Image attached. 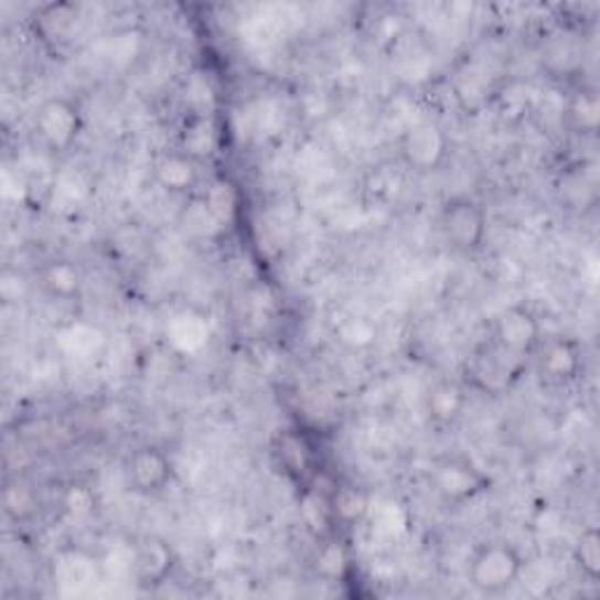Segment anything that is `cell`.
<instances>
[{
	"label": "cell",
	"instance_id": "cell-17",
	"mask_svg": "<svg viewBox=\"0 0 600 600\" xmlns=\"http://www.w3.org/2000/svg\"><path fill=\"white\" fill-rule=\"evenodd\" d=\"M35 19H41V29L54 38V35H68L75 19H78V8L71 3H52L35 12Z\"/></svg>",
	"mask_w": 600,
	"mask_h": 600
},
{
	"label": "cell",
	"instance_id": "cell-4",
	"mask_svg": "<svg viewBox=\"0 0 600 600\" xmlns=\"http://www.w3.org/2000/svg\"><path fill=\"white\" fill-rule=\"evenodd\" d=\"M125 481L131 493L146 497L160 495L174 481V462L160 446H137L125 460Z\"/></svg>",
	"mask_w": 600,
	"mask_h": 600
},
{
	"label": "cell",
	"instance_id": "cell-18",
	"mask_svg": "<svg viewBox=\"0 0 600 600\" xmlns=\"http://www.w3.org/2000/svg\"><path fill=\"white\" fill-rule=\"evenodd\" d=\"M279 458L281 462L287 464V469L291 474L300 476L303 472H308V467H310V450L303 441V437H298L293 435V431H287V435H281L279 437Z\"/></svg>",
	"mask_w": 600,
	"mask_h": 600
},
{
	"label": "cell",
	"instance_id": "cell-5",
	"mask_svg": "<svg viewBox=\"0 0 600 600\" xmlns=\"http://www.w3.org/2000/svg\"><path fill=\"white\" fill-rule=\"evenodd\" d=\"M542 341V324L531 308L510 306L495 317L493 343L510 360L535 354Z\"/></svg>",
	"mask_w": 600,
	"mask_h": 600
},
{
	"label": "cell",
	"instance_id": "cell-15",
	"mask_svg": "<svg viewBox=\"0 0 600 600\" xmlns=\"http://www.w3.org/2000/svg\"><path fill=\"white\" fill-rule=\"evenodd\" d=\"M568 118L577 135H596L600 120V104L593 89L579 92L568 106Z\"/></svg>",
	"mask_w": 600,
	"mask_h": 600
},
{
	"label": "cell",
	"instance_id": "cell-1",
	"mask_svg": "<svg viewBox=\"0 0 600 600\" xmlns=\"http://www.w3.org/2000/svg\"><path fill=\"white\" fill-rule=\"evenodd\" d=\"M523 572V556L506 542H485L469 558L467 577L485 596L510 591Z\"/></svg>",
	"mask_w": 600,
	"mask_h": 600
},
{
	"label": "cell",
	"instance_id": "cell-10",
	"mask_svg": "<svg viewBox=\"0 0 600 600\" xmlns=\"http://www.w3.org/2000/svg\"><path fill=\"white\" fill-rule=\"evenodd\" d=\"M174 566V554L169 549V544L158 539V537H148L141 542V547L137 549L135 558V575L139 579L141 587H158L169 577Z\"/></svg>",
	"mask_w": 600,
	"mask_h": 600
},
{
	"label": "cell",
	"instance_id": "cell-20",
	"mask_svg": "<svg viewBox=\"0 0 600 600\" xmlns=\"http://www.w3.org/2000/svg\"><path fill=\"white\" fill-rule=\"evenodd\" d=\"M92 506H94V497H92V493L87 491V488L73 485L68 497H66V512L71 516H85V514L92 512Z\"/></svg>",
	"mask_w": 600,
	"mask_h": 600
},
{
	"label": "cell",
	"instance_id": "cell-3",
	"mask_svg": "<svg viewBox=\"0 0 600 600\" xmlns=\"http://www.w3.org/2000/svg\"><path fill=\"white\" fill-rule=\"evenodd\" d=\"M33 129L41 143L54 156H62L78 141L83 131V113L66 97H54L35 110Z\"/></svg>",
	"mask_w": 600,
	"mask_h": 600
},
{
	"label": "cell",
	"instance_id": "cell-13",
	"mask_svg": "<svg viewBox=\"0 0 600 600\" xmlns=\"http://www.w3.org/2000/svg\"><path fill=\"white\" fill-rule=\"evenodd\" d=\"M3 512L10 521H29L38 512V495L35 488L26 481H10L3 491Z\"/></svg>",
	"mask_w": 600,
	"mask_h": 600
},
{
	"label": "cell",
	"instance_id": "cell-6",
	"mask_svg": "<svg viewBox=\"0 0 600 600\" xmlns=\"http://www.w3.org/2000/svg\"><path fill=\"white\" fill-rule=\"evenodd\" d=\"M431 485L446 502L464 504L483 495L491 488V479L469 458L450 456L431 469Z\"/></svg>",
	"mask_w": 600,
	"mask_h": 600
},
{
	"label": "cell",
	"instance_id": "cell-19",
	"mask_svg": "<svg viewBox=\"0 0 600 600\" xmlns=\"http://www.w3.org/2000/svg\"><path fill=\"white\" fill-rule=\"evenodd\" d=\"M345 562H347V558H345L343 549L338 547V544H329V547H324L322 554L317 556V570L326 577H338V575H343Z\"/></svg>",
	"mask_w": 600,
	"mask_h": 600
},
{
	"label": "cell",
	"instance_id": "cell-9",
	"mask_svg": "<svg viewBox=\"0 0 600 600\" xmlns=\"http://www.w3.org/2000/svg\"><path fill=\"white\" fill-rule=\"evenodd\" d=\"M153 176H156V183L167 193L172 195L191 193L200 181V162L188 153H183V150L179 148V150H172V153H164L156 162Z\"/></svg>",
	"mask_w": 600,
	"mask_h": 600
},
{
	"label": "cell",
	"instance_id": "cell-14",
	"mask_svg": "<svg viewBox=\"0 0 600 600\" xmlns=\"http://www.w3.org/2000/svg\"><path fill=\"white\" fill-rule=\"evenodd\" d=\"M575 566L589 581H596L600 577V533L596 525L581 531L577 544H575Z\"/></svg>",
	"mask_w": 600,
	"mask_h": 600
},
{
	"label": "cell",
	"instance_id": "cell-12",
	"mask_svg": "<svg viewBox=\"0 0 600 600\" xmlns=\"http://www.w3.org/2000/svg\"><path fill=\"white\" fill-rule=\"evenodd\" d=\"M43 291L54 300H75L83 291V270L68 258H54L38 275Z\"/></svg>",
	"mask_w": 600,
	"mask_h": 600
},
{
	"label": "cell",
	"instance_id": "cell-11",
	"mask_svg": "<svg viewBox=\"0 0 600 600\" xmlns=\"http://www.w3.org/2000/svg\"><path fill=\"white\" fill-rule=\"evenodd\" d=\"M427 416L437 427L456 425L467 408V389L458 381H441L427 394Z\"/></svg>",
	"mask_w": 600,
	"mask_h": 600
},
{
	"label": "cell",
	"instance_id": "cell-8",
	"mask_svg": "<svg viewBox=\"0 0 600 600\" xmlns=\"http://www.w3.org/2000/svg\"><path fill=\"white\" fill-rule=\"evenodd\" d=\"M535 354L539 378L554 387L575 383L581 368H585V350H581L579 341H575L570 335H558L551 338V341H542Z\"/></svg>",
	"mask_w": 600,
	"mask_h": 600
},
{
	"label": "cell",
	"instance_id": "cell-16",
	"mask_svg": "<svg viewBox=\"0 0 600 600\" xmlns=\"http://www.w3.org/2000/svg\"><path fill=\"white\" fill-rule=\"evenodd\" d=\"M329 510L338 521L354 523L366 514V497L356 488H335L329 497Z\"/></svg>",
	"mask_w": 600,
	"mask_h": 600
},
{
	"label": "cell",
	"instance_id": "cell-2",
	"mask_svg": "<svg viewBox=\"0 0 600 600\" xmlns=\"http://www.w3.org/2000/svg\"><path fill=\"white\" fill-rule=\"evenodd\" d=\"M441 233L456 251H479L488 235L485 206L479 200L467 195L446 200L441 206Z\"/></svg>",
	"mask_w": 600,
	"mask_h": 600
},
{
	"label": "cell",
	"instance_id": "cell-7",
	"mask_svg": "<svg viewBox=\"0 0 600 600\" xmlns=\"http://www.w3.org/2000/svg\"><path fill=\"white\" fill-rule=\"evenodd\" d=\"M399 156L413 172H437L448 156V137L435 120L413 122L399 141Z\"/></svg>",
	"mask_w": 600,
	"mask_h": 600
}]
</instances>
